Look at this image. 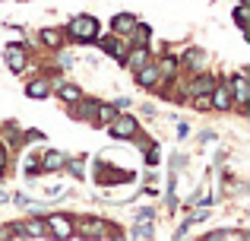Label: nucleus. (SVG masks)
<instances>
[{
  "mask_svg": "<svg viewBox=\"0 0 250 241\" xmlns=\"http://www.w3.org/2000/svg\"><path fill=\"white\" fill-rule=\"evenodd\" d=\"M70 35L80 38V42H92V38L98 35V19H92V16H76L73 22H70Z\"/></svg>",
  "mask_w": 250,
  "mask_h": 241,
  "instance_id": "obj_1",
  "label": "nucleus"
},
{
  "mask_svg": "<svg viewBox=\"0 0 250 241\" xmlns=\"http://www.w3.org/2000/svg\"><path fill=\"white\" fill-rule=\"evenodd\" d=\"M111 136H117V140H127V136H133L136 133V121L133 118H111Z\"/></svg>",
  "mask_w": 250,
  "mask_h": 241,
  "instance_id": "obj_2",
  "label": "nucleus"
},
{
  "mask_svg": "<svg viewBox=\"0 0 250 241\" xmlns=\"http://www.w3.org/2000/svg\"><path fill=\"white\" fill-rule=\"evenodd\" d=\"M48 232L54 238H70L73 235V222H70L67 216H51L48 219Z\"/></svg>",
  "mask_w": 250,
  "mask_h": 241,
  "instance_id": "obj_3",
  "label": "nucleus"
},
{
  "mask_svg": "<svg viewBox=\"0 0 250 241\" xmlns=\"http://www.w3.org/2000/svg\"><path fill=\"white\" fill-rule=\"evenodd\" d=\"M6 64H10L13 73H22V67H25V51H22V44H6Z\"/></svg>",
  "mask_w": 250,
  "mask_h": 241,
  "instance_id": "obj_4",
  "label": "nucleus"
},
{
  "mask_svg": "<svg viewBox=\"0 0 250 241\" xmlns=\"http://www.w3.org/2000/svg\"><path fill=\"white\" fill-rule=\"evenodd\" d=\"M209 99H212L209 105H212L215 111H225V108H231V89L228 86H215L212 92H209Z\"/></svg>",
  "mask_w": 250,
  "mask_h": 241,
  "instance_id": "obj_5",
  "label": "nucleus"
},
{
  "mask_svg": "<svg viewBox=\"0 0 250 241\" xmlns=\"http://www.w3.org/2000/svg\"><path fill=\"white\" fill-rule=\"evenodd\" d=\"M19 232L22 235H29V238H48L51 232H48V222H42V219H29L25 225H19Z\"/></svg>",
  "mask_w": 250,
  "mask_h": 241,
  "instance_id": "obj_6",
  "label": "nucleus"
},
{
  "mask_svg": "<svg viewBox=\"0 0 250 241\" xmlns=\"http://www.w3.org/2000/svg\"><path fill=\"white\" fill-rule=\"evenodd\" d=\"M136 25V19L130 16V13H117L114 22H111V29H114V35H130V29Z\"/></svg>",
  "mask_w": 250,
  "mask_h": 241,
  "instance_id": "obj_7",
  "label": "nucleus"
},
{
  "mask_svg": "<svg viewBox=\"0 0 250 241\" xmlns=\"http://www.w3.org/2000/svg\"><path fill=\"white\" fill-rule=\"evenodd\" d=\"M48 92H51V83L48 80H32L29 86H25V95H29V99H35V102H42Z\"/></svg>",
  "mask_w": 250,
  "mask_h": 241,
  "instance_id": "obj_8",
  "label": "nucleus"
},
{
  "mask_svg": "<svg viewBox=\"0 0 250 241\" xmlns=\"http://www.w3.org/2000/svg\"><path fill=\"white\" fill-rule=\"evenodd\" d=\"M98 181H104V184H127V181H133V172H121V168H111V172L98 175Z\"/></svg>",
  "mask_w": 250,
  "mask_h": 241,
  "instance_id": "obj_9",
  "label": "nucleus"
},
{
  "mask_svg": "<svg viewBox=\"0 0 250 241\" xmlns=\"http://www.w3.org/2000/svg\"><path fill=\"white\" fill-rule=\"evenodd\" d=\"M136 80H140V86H155L159 83V67H140Z\"/></svg>",
  "mask_w": 250,
  "mask_h": 241,
  "instance_id": "obj_10",
  "label": "nucleus"
},
{
  "mask_svg": "<svg viewBox=\"0 0 250 241\" xmlns=\"http://www.w3.org/2000/svg\"><path fill=\"white\" fill-rule=\"evenodd\" d=\"M102 48L108 51L111 57H117V61H124V57H127V48H124L117 38H102Z\"/></svg>",
  "mask_w": 250,
  "mask_h": 241,
  "instance_id": "obj_11",
  "label": "nucleus"
},
{
  "mask_svg": "<svg viewBox=\"0 0 250 241\" xmlns=\"http://www.w3.org/2000/svg\"><path fill=\"white\" fill-rule=\"evenodd\" d=\"M146 61H149V48H136L130 57H124V64H130L133 70H140V67H146Z\"/></svg>",
  "mask_w": 250,
  "mask_h": 241,
  "instance_id": "obj_12",
  "label": "nucleus"
},
{
  "mask_svg": "<svg viewBox=\"0 0 250 241\" xmlns=\"http://www.w3.org/2000/svg\"><path fill=\"white\" fill-rule=\"evenodd\" d=\"M234 99L241 105H247V76L244 73H234Z\"/></svg>",
  "mask_w": 250,
  "mask_h": 241,
  "instance_id": "obj_13",
  "label": "nucleus"
},
{
  "mask_svg": "<svg viewBox=\"0 0 250 241\" xmlns=\"http://www.w3.org/2000/svg\"><path fill=\"white\" fill-rule=\"evenodd\" d=\"M63 162H67V159H63V153H57V149H51V153H44V159H42V165H44V168H48V172H54V168H61V165H63Z\"/></svg>",
  "mask_w": 250,
  "mask_h": 241,
  "instance_id": "obj_14",
  "label": "nucleus"
},
{
  "mask_svg": "<svg viewBox=\"0 0 250 241\" xmlns=\"http://www.w3.org/2000/svg\"><path fill=\"white\" fill-rule=\"evenodd\" d=\"M174 70H177V61H174V57H162V64H159V76H174Z\"/></svg>",
  "mask_w": 250,
  "mask_h": 241,
  "instance_id": "obj_15",
  "label": "nucleus"
},
{
  "mask_svg": "<svg viewBox=\"0 0 250 241\" xmlns=\"http://www.w3.org/2000/svg\"><path fill=\"white\" fill-rule=\"evenodd\" d=\"M61 38H63V35H61L57 29H44V32H42V42L51 44V48H57V44H61Z\"/></svg>",
  "mask_w": 250,
  "mask_h": 241,
  "instance_id": "obj_16",
  "label": "nucleus"
},
{
  "mask_svg": "<svg viewBox=\"0 0 250 241\" xmlns=\"http://www.w3.org/2000/svg\"><path fill=\"white\" fill-rule=\"evenodd\" d=\"M130 35H133L136 44H146L149 42V29H146V25H133V29H130Z\"/></svg>",
  "mask_w": 250,
  "mask_h": 241,
  "instance_id": "obj_17",
  "label": "nucleus"
},
{
  "mask_svg": "<svg viewBox=\"0 0 250 241\" xmlns=\"http://www.w3.org/2000/svg\"><path fill=\"white\" fill-rule=\"evenodd\" d=\"M193 92H196V95H209V92H212V80H209V76L196 80V83H193Z\"/></svg>",
  "mask_w": 250,
  "mask_h": 241,
  "instance_id": "obj_18",
  "label": "nucleus"
},
{
  "mask_svg": "<svg viewBox=\"0 0 250 241\" xmlns=\"http://www.w3.org/2000/svg\"><path fill=\"white\" fill-rule=\"evenodd\" d=\"M61 99L63 102H80V89L76 86H61Z\"/></svg>",
  "mask_w": 250,
  "mask_h": 241,
  "instance_id": "obj_19",
  "label": "nucleus"
},
{
  "mask_svg": "<svg viewBox=\"0 0 250 241\" xmlns=\"http://www.w3.org/2000/svg\"><path fill=\"white\" fill-rule=\"evenodd\" d=\"M155 232H152V225H146V219H143V225H136L133 229V238H152Z\"/></svg>",
  "mask_w": 250,
  "mask_h": 241,
  "instance_id": "obj_20",
  "label": "nucleus"
},
{
  "mask_svg": "<svg viewBox=\"0 0 250 241\" xmlns=\"http://www.w3.org/2000/svg\"><path fill=\"white\" fill-rule=\"evenodd\" d=\"M98 118H102V121H111V118H114V108H111V105H98Z\"/></svg>",
  "mask_w": 250,
  "mask_h": 241,
  "instance_id": "obj_21",
  "label": "nucleus"
},
{
  "mask_svg": "<svg viewBox=\"0 0 250 241\" xmlns=\"http://www.w3.org/2000/svg\"><path fill=\"white\" fill-rule=\"evenodd\" d=\"M234 19H238V25H241V29H244V19H247V10H244V6H238V10H234Z\"/></svg>",
  "mask_w": 250,
  "mask_h": 241,
  "instance_id": "obj_22",
  "label": "nucleus"
},
{
  "mask_svg": "<svg viewBox=\"0 0 250 241\" xmlns=\"http://www.w3.org/2000/svg\"><path fill=\"white\" fill-rule=\"evenodd\" d=\"M70 172L76 175V178H83V159H76V162H70Z\"/></svg>",
  "mask_w": 250,
  "mask_h": 241,
  "instance_id": "obj_23",
  "label": "nucleus"
},
{
  "mask_svg": "<svg viewBox=\"0 0 250 241\" xmlns=\"http://www.w3.org/2000/svg\"><path fill=\"white\" fill-rule=\"evenodd\" d=\"M136 216H140V219H149V222H152V216H155V213H152V210H140Z\"/></svg>",
  "mask_w": 250,
  "mask_h": 241,
  "instance_id": "obj_24",
  "label": "nucleus"
},
{
  "mask_svg": "<svg viewBox=\"0 0 250 241\" xmlns=\"http://www.w3.org/2000/svg\"><path fill=\"white\" fill-rule=\"evenodd\" d=\"M6 165V153H3V149H0V168H3Z\"/></svg>",
  "mask_w": 250,
  "mask_h": 241,
  "instance_id": "obj_25",
  "label": "nucleus"
}]
</instances>
